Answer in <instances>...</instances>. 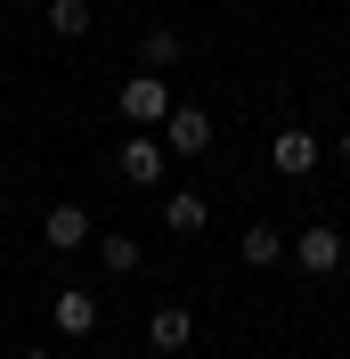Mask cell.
I'll list each match as a JSON object with an SVG mask.
<instances>
[{"label":"cell","instance_id":"obj_1","mask_svg":"<svg viewBox=\"0 0 350 359\" xmlns=\"http://www.w3.org/2000/svg\"><path fill=\"white\" fill-rule=\"evenodd\" d=\"M293 269H309V278H334V269H342V229L309 221L302 237H293Z\"/></svg>","mask_w":350,"mask_h":359},{"label":"cell","instance_id":"obj_2","mask_svg":"<svg viewBox=\"0 0 350 359\" xmlns=\"http://www.w3.org/2000/svg\"><path fill=\"white\" fill-rule=\"evenodd\" d=\"M122 114L131 123H172V82L163 74H131L122 82Z\"/></svg>","mask_w":350,"mask_h":359},{"label":"cell","instance_id":"obj_3","mask_svg":"<svg viewBox=\"0 0 350 359\" xmlns=\"http://www.w3.org/2000/svg\"><path fill=\"white\" fill-rule=\"evenodd\" d=\"M318 156H326V147H318L302 123H285V131H277V147H269V163H277L285 180H309V172H318Z\"/></svg>","mask_w":350,"mask_h":359},{"label":"cell","instance_id":"obj_4","mask_svg":"<svg viewBox=\"0 0 350 359\" xmlns=\"http://www.w3.org/2000/svg\"><path fill=\"white\" fill-rule=\"evenodd\" d=\"M163 147H172V156H204V147H212V114H204V107H172Z\"/></svg>","mask_w":350,"mask_h":359},{"label":"cell","instance_id":"obj_5","mask_svg":"<svg viewBox=\"0 0 350 359\" xmlns=\"http://www.w3.org/2000/svg\"><path fill=\"white\" fill-rule=\"evenodd\" d=\"M49 318H57V335H74V343L98 335V294H90V286H66L57 302H49Z\"/></svg>","mask_w":350,"mask_h":359},{"label":"cell","instance_id":"obj_6","mask_svg":"<svg viewBox=\"0 0 350 359\" xmlns=\"http://www.w3.org/2000/svg\"><path fill=\"white\" fill-rule=\"evenodd\" d=\"M163 163H172V147L131 131V147H122V180H131V188H163Z\"/></svg>","mask_w":350,"mask_h":359},{"label":"cell","instance_id":"obj_7","mask_svg":"<svg viewBox=\"0 0 350 359\" xmlns=\"http://www.w3.org/2000/svg\"><path fill=\"white\" fill-rule=\"evenodd\" d=\"M204 221H212V204H204L196 188H179V196H163V229H172V237H204Z\"/></svg>","mask_w":350,"mask_h":359},{"label":"cell","instance_id":"obj_8","mask_svg":"<svg viewBox=\"0 0 350 359\" xmlns=\"http://www.w3.org/2000/svg\"><path fill=\"white\" fill-rule=\"evenodd\" d=\"M41 237H49V245H57V253L90 245V212H82V204H57V212H49V221H41Z\"/></svg>","mask_w":350,"mask_h":359},{"label":"cell","instance_id":"obj_9","mask_svg":"<svg viewBox=\"0 0 350 359\" xmlns=\"http://www.w3.org/2000/svg\"><path fill=\"white\" fill-rule=\"evenodd\" d=\"M147 335H155V351H188V343H196V318H188V311H172V302H163V311L147 318Z\"/></svg>","mask_w":350,"mask_h":359},{"label":"cell","instance_id":"obj_10","mask_svg":"<svg viewBox=\"0 0 350 359\" xmlns=\"http://www.w3.org/2000/svg\"><path fill=\"white\" fill-rule=\"evenodd\" d=\"M179 49H188V41H179L172 25H147V33H139V57H147V74H163V66H179Z\"/></svg>","mask_w":350,"mask_h":359},{"label":"cell","instance_id":"obj_11","mask_svg":"<svg viewBox=\"0 0 350 359\" xmlns=\"http://www.w3.org/2000/svg\"><path fill=\"white\" fill-rule=\"evenodd\" d=\"M237 253H244L253 269H277V262H285V237H277L269 221H253V229H244V245H237Z\"/></svg>","mask_w":350,"mask_h":359},{"label":"cell","instance_id":"obj_12","mask_svg":"<svg viewBox=\"0 0 350 359\" xmlns=\"http://www.w3.org/2000/svg\"><path fill=\"white\" fill-rule=\"evenodd\" d=\"M98 262H106V269H139V262H147V245H139L131 229H106V237H98Z\"/></svg>","mask_w":350,"mask_h":359},{"label":"cell","instance_id":"obj_13","mask_svg":"<svg viewBox=\"0 0 350 359\" xmlns=\"http://www.w3.org/2000/svg\"><path fill=\"white\" fill-rule=\"evenodd\" d=\"M49 33L82 41V33H90V0H49Z\"/></svg>","mask_w":350,"mask_h":359},{"label":"cell","instance_id":"obj_14","mask_svg":"<svg viewBox=\"0 0 350 359\" xmlns=\"http://www.w3.org/2000/svg\"><path fill=\"white\" fill-rule=\"evenodd\" d=\"M17 8H49V0H17Z\"/></svg>","mask_w":350,"mask_h":359},{"label":"cell","instance_id":"obj_15","mask_svg":"<svg viewBox=\"0 0 350 359\" xmlns=\"http://www.w3.org/2000/svg\"><path fill=\"white\" fill-rule=\"evenodd\" d=\"M342 163H350V131H342Z\"/></svg>","mask_w":350,"mask_h":359},{"label":"cell","instance_id":"obj_16","mask_svg":"<svg viewBox=\"0 0 350 359\" xmlns=\"http://www.w3.org/2000/svg\"><path fill=\"white\" fill-rule=\"evenodd\" d=\"M106 359H122V351H106Z\"/></svg>","mask_w":350,"mask_h":359},{"label":"cell","instance_id":"obj_17","mask_svg":"<svg viewBox=\"0 0 350 359\" xmlns=\"http://www.w3.org/2000/svg\"><path fill=\"white\" fill-rule=\"evenodd\" d=\"M33 359H49V351H33Z\"/></svg>","mask_w":350,"mask_h":359}]
</instances>
